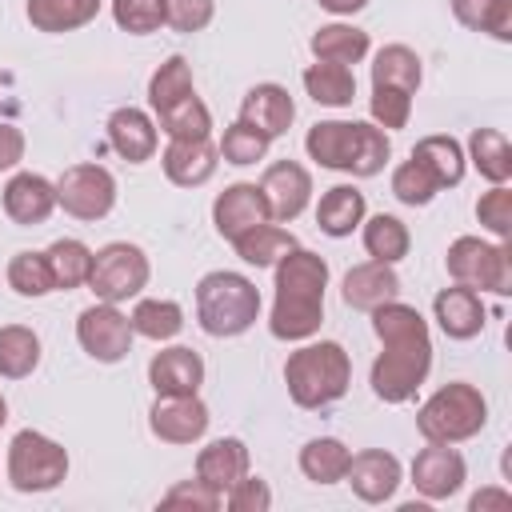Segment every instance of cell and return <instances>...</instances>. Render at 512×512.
I'll use <instances>...</instances> for the list:
<instances>
[{"instance_id":"obj_1","label":"cell","mask_w":512,"mask_h":512,"mask_svg":"<svg viewBox=\"0 0 512 512\" xmlns=\"http://www.w3.org/2000/svg\"><path fill=\"white\" fill-rule=\"evenodd\" d=\"M372 328L384 352L376 356L368 384L384 404H404L416 396V388L428 380V368H432L428 324L412 304L384 300L380 308H372Z\"/></svg>"},{"instance_id":"obj_2","label":"cell","mask_w":512,"mask_h":512,"mask_svg":"<svg viewBox=\"0 0 512 512\" xmlns=\"http://www.w3.org/2000/svg\"><path fill=\"white\" fill-rule=\"evenodd\" d=\"M324 288L328 264L308 248H292L276 260V304L268 316V332L276 340H308L324 324Z\"/></svg>"},{"instance_id":"obj_3","label":"cell","mask_w":512,"mask_h":512,"mask_svg":"<svg viewBox=\"0 0 512 512\" xmlns=\"http://www.w3.org/2000/svg\"><path fill=\"white\" fill-rule=\"evenodd\" d=\"M304 148L320 168H336L352 176H376L392 156L384 128L368 120H320L308 128Z\"/></svg>"},{"instance_id":"obj_4","label":"cell","mask_w":512,"mask_h":512,"mask_svg":"<svg viewBox=\"0 0 512 512\" xmlns=\"http://www.w3.org/2000/svg\"><path fill=\"white\" fill-rule=\"evenodd\" d=\"M284 384L288 396L300 408H324L332 400H340L352 384V360L336 340H320V344H304L288 356L284 364Z\"/></svg>"},{"instance_id":"obj_5","label":"cell","mask_w":512,"mask_h":512,"mask_svg":"<svg viewBox=\"0 0 512 512\" xmlns=\"http://www.w3.org/2000/svg\"><path fill=\"white\" fill-rule=\"evenodd\" d=\"M260 316V288L240 272H208L196 284V320L208 336H240Z\"/></svg>"},{"instance_id":"obj_6","label":"cell","mask_w":512,"mask_h":512,"mask_svg":"<svg viewBox=\"0 0 512 512\" xmlns=\"http://www.w3.org/2000/svg\"><path fill=\"white\" fill-rule=\"evenodd\" d=\"M484 424H488V400L476 384H464V380H452V384L436 388L416 412V428L432 444L472 440Z\"/></svg>"},{"instance_id":"obj_7","label":"cell","mask_w":512,"mask_h":512,"mask_svg":"<svg viewBox=\"0 0 512 512\" xmlns=\"http://www.w3.org/2000/svg\"><path fill=\"white\" fill-rule=\"evenodd\" d=\"M444 268L464 288H488L496 296H508L512 292V252H508L504 240L500 244H488L480 236H456L448 244Z\"/></svg>"},{"instance_id":"obj_8","label":"cell","mask_w":512,"mask_h":512,"mask_svg":"<svg viewBox=\"0 0 512 512\" xmlns=\"http://www.w3.org/2000/svg\"><path fill=\"white\" fill-rule=\"evenodd\" d=\"M68 476V452L44 432H16L8 444V484L16 492H48Z\"/></svg>"},{"instance_id":"obj_9","label":"cell","mask_w":512,"mask_h":512,"mask_svg":"<svg viewBox=\"0 0 512 512\" xmlns=\"http://www.w3.org/2000/svg\"><path fill=\"white\" fill-rule=\"evenodd\" d=\"M148 256L144 248L128 244V240H116V244H104L96 256H92V272H88V288L96 300L104 304H120V300H132L144 292L148 284Z\"/></svg>"},{"instance_id":"obj_10","label":"cell","mask_w":512,"mask_h":512,"mask_svg":"<svg viewBox=\"0 0 512 512\" xmlns=\"http://www.w3.org/2000/svg\"><path fill=\"white\" fill-rule=\"evenodd\" d=\"M56 204L76 220H104L116 204V180L104 164H72L56 180Z\"/></svg>"},{"instance_id":"obj_11","label":"cell","mask_w":512,"mask_h":512,"mask_svg":"<svg viewBox=\"0 0 512 512\" xmlns=\"http://www.w3.org/2000/svg\"><path fill=\"white\" fill-rule=\"evenodd\" d=\"M132 320L116 308V304H104V300H96L92 308H84L80 312V320H76V340H80V348L92 356V360H100V364H116V360H124L128 356V348H132Z\"/></svg>"},{"instance_id":"obj_12","label":"cell","mask_w":512,"mask_h":512,"mask_svg":"<svg viewBox=\"0 0 512 512\" xmlns=\"http://www.w3.org/2000/svg\"><path fill=\"white\" fill-rule=\"evenodd\" d=\"M208 404L200 400V392L192 396H156L152 412H148V428L152 436H160L164 444H196L208 432Z\"/></svg>"},{"instance_id":"obj_13","label":"cell","mask_w":512,"mask_h":512,"mask_svg":"<svg viewBox=\"0 0 512 512\" xmlns=\"http://www.w3.org/2000/svg\"><path fill=\"white\" fill-rule=\"evenodd\" d=\"M260 192H264L268 216L280 220V224H288V220H296L308 208V200H312V176L296 160H276V164L264 168Z\"/></svg>"},{"instance_id":"obj_14","label":"cell","mask_w":512,"mask_h":512,"mask_svg":"<svg viewBox=\"0 0 512 512\" xmlns=\"http://www.w3.org/2000/svg\"><path fill=\"white\" fill-rule=\"evenodd\" d=\"M468 468H464V456L452 448V444H432L416 452L412 460V484L424 500H448L460 492Z\"/></svg>"},{"instance_id":"obj_15","label":"cell","mask_w":512,"mask_h":512,"mask_svg":"<svg viewBox=\"0 0 512 512\" xmlns=\"http://www.w3.org/2000/svg\"><path fill=\"white\" fill-rule=\"evenodd\" d=\"M272 216H268V204H264V192H260V184H248V180H240V184H228L220 196H216V204H212V224H216V232L232 244V240H240L244 232H252L256 224H268Z\"/></svg>"},{"instance_id":"obj_16","label":"cell","mask_w":512,"mask_h":512,"mask_svg":"<svg viewBox=\"0 0 512 512\" xmlns=\"http://www.w3.org/2000/svg\"><path fill=\"white\" fill-rule=\"evenodd\" d=\"M344 480L352 484V492L364 504H384L400 488V460L392 452H384V448H364V452H356L348 460Z\"/></svg>"},{"instance_id":"obj_17","label":"cell","mask_w":512,"mask_h":512,"mask_svg":"<svg viewBox=\"0 0 512 512\" xmlns=\"http://www.w3.org/2000/svg\"><path fill=\"white\" fill-rule=\"evenodd\" d=\"M148 384L156 388V396H192V392H200V384H204L200 352H192L184 344L160 348L148 360Z\"/></svg>"},{"instance_id":"obj_18","label":"cell","mask_w":512,"mask_h":512,"mask_svg":"<svg viewBox=\"0 0 512 512\" xmlns=\"http://www.w3.org/2000/svg\"><path fill=\"white\" fill-rule=\"evenodd\" d=\"M56 208V184L40 172H16L8 184H4V212L12 224H44Z\"/></svg>"},{"instance_id":"obj_19","label":"cell","mask_w":512,"mask_h":512,"mask_svg":"<svg viewBox=\"0 0 512 512\" xmlns=\"http://www.w3.org/2000/svg\"><path fill=\"white\" fill-rule=\"evenodd\" d=\"M240 120L252 124L260 136L276 140L296 120V104H292V96H288L284 84H256V88H248V96L240 104Z\"/></svg>"},{"instance_id":"obj_20","label":"cell","mask_w":512,"mask_h":512,"mask_svg":"<svg viewBox=\"0 0 512 512\" xmlns=\"http://www.w3.org/2000/svg\"><path fill=\"white\" fill-rule=\"evenodd\" d=\"M108 144L128 160V164H144V160H152L156 156V144H160V136H156V120L144 112V108H116L112 116H108Z\"/></svg>"},{"instance_id":"obj_21","label":"cell","mask_w":512,"mask_h":512,"mask_svg":"<svg viewBox=\"0 0 512 512\" xmlns=\"http://www.w3.org/2000/svg\"><path fill=\"white\" fill-rule=\"evenodd\" d=\"M340 296H344L348 308L372 312V308H380L384 300H396V296H400V276L392 272V264L368 260V264H356V268L344 272Z\"/></svg>"},{"instance_id":"obj_22","label":"cell","mask_w":512,"mask_h":512,"mask_svg":"<svg viewBox=\"0 0 512 512\" xmlns=\"http://www.w3.org/2000/svg\"><path fill=\"white\" fill-rule=\"evenodd\" d=\"M432 312H436V324L444 328V336H452V340H472L484 328V300L476 288H464V284L436 292Z\"/></svg>"},{"instance_id":"obj_23","label":"cell","mask_w":512,"mask_h":512,"mask_svg":"<svg viewBox=\"0 0 512 512\" xmlns=\"http://www.w3.org/2000/svg\"><path fill=\"white\" fill-rule=\"evenodd\" d=\"M240 476H248V448L236 436H220L200 448L196 456V480H204L212 492H228Z\"/></svg>"},{"instance_id":"obj_24","label":"cell","mask_w":512,"mask_h":512,"mask_svg":"<svg viewBox=\"0 0 512 512\" xmlns=\"http://www.w3.org/2000/svg\"><path fill=\"white\" fill-rule=\"evenodd\" d=\"M216 156H220V152H216L208 140H168L160 164H164V176H168L172 184H180V188H200V184L212 180V172H216V164H220Z\"/></svg>"},{"instance_id":"obj_25","label":"cell","mask_w":512,"mask_h":512,"mask_svg":"<svg viewBox=\"0 0 512 512\" xmlns=\"http://www.w3.org/2000/svg\"><path fill=\"white\" fill-rule=\"evenodd\" d=\"M364 212H368L364 192L352 188V184H336V188H328V192L320 196V204H316V224H320V232H328V236L340 240V236H352V232L360 228Z\"/></svg>"},{"instance_id":"obj_26","label":"cell","mask_w":512,"mask_h":512,"mask_svg":"<svg viewBox=\"0 0 512 512\" xmlns=\"http://www.w3.org/2000/svg\"><path fill=\"white\" fill-rule=\"evenodd\" d=\"M24 12L36 32H76L96 20L100 0H28Z\"/></svg>"},{"instance_id":"obj_27","label":"cell","mask_w":512,"mask_h":512,"mask_svg":"<svg viewBox=\"0 0 512 512\" xmlns=\"http://www.w3.org/2000/svg\"><path fill=\"white\" fill-rule=\"evenodd\" d=\"M312 56L328 64H360L368 56V32L356 24H320L312 32Z\"/></svg>"},{"instance_id":"obj_28","label":"cell","mask_w":512,"mask_h":512,"mask_svg":"<svg viewBox=\"0 0 512 512\" xmlns=\"http://www.w3.org/2000/svg\"><path fill=\"white\" fill-rule=\"evenodd\" d=\"M412 160L440 184V188H452L464 180V148L452 140V136H424L416 148H412Z\"/></svg>"},{"instance_id":"obj_29","label":"cell","mask_w":512,"mask_h":512,"mask_svg":"<svg viewBox=\"0 0 512 512\" xmlns=\"http://www.w3.org/2000/svg\"><path fill=\"white\" fill-rule=\"evenodd\" d=\"M348 460H352V448L336 436H316L300 448V472L312 480V484H336L344 480L348 472Z\"/></svg>"},{"instance_id":"obj_30","label":"cell","mask_w":512,"mask_h":512,"mask_svg":"<svg viewBox=\"0 0 512 512\" xmlns=\"http://www.w3.org/2000/svg\"><path fill=\"white\" fill-rule=\"evenodd\" d=\"M304 92H308L316 104L344 108V104H352V96H356V76H352L348 64L316 60V64L304 68Z\"/></svg>"},{"instance_id":"obj_31","label":"cell","mask_w":512,"mask_h":512,"mask_svg":"<svg viewBox=\"0 0 512 512\" xmlns=\"http://www.w3.org/2000/svg\"><path fill=\"white\" fill-rule=\"evenodd\" d=\"M156 124H160V132H164L168 140H208V132H212L208 104H204L196 92H188V96H180L176 104L160 108V112H156Z\"/></svg>"},{"instance_id":"obj_32","label":"cell","mask_w":512,"mask_h":512,"mask_svg":"<svg viewBox=\"0 0 512 512\" xmlns=\"http://www.w3.org/2000/svg\"><path fill=\"white\" fill-rule=\"evenodd\" d=\"M232 248H236V256L244 260V264H256V268H268V264H276L280 256H288L292 248H296V236L288 232V228H280V224H256L252 232H244L240 240H232Z\"/></svg>"},{"instance_id":"obj_33","label":"cell","mask_w":512,"mask_h":512,"mask_svg":"<svg viewBox=\"0 0 512 512\" xmlns=\"http://www.w3.org/2000/svg\"><path fill=\"white\" fill-rule=\"evenodd\" d=\"M40 364V336L24 324H4L0 328V376L24 380Z\"/></svg>"},{"instance_id":"obj_34","label":"cell","mask_w":512,"mask_h":512,"mask_svg":"<svg viewBox=\"0 0 512 512\" xmlns=\"http://www.w3.org/2000/svg\"><path fill=\"white\" fill-rule=\"evenodd\" d=\"M468 156L476 164V172L492 184H508L512 176V148H508V136L496 132V128H476L468 136Z\"/></svg>"},{"instance_id":"obj_35","label":"cell","mask_w":512,"mask_h":512,"mask_svg":"<svg viewBox=\"0 0 512 512\" xmlns=\"http://www.w3.org/2000/svg\"><path fill=\"white\" fill-rule=\"evenodd\" d=\"M452 16L472 32L496 36L500 44L512 40V0H452Z\"/></svg>"},{"instance_id":"obj_36","label":"cell","mask_w":512,"mask_h":512,"mask_svg":"<svg viewBox=\"0 0 512 512\" xmlns=\"http://www.w3.org/2000/svg\"><path fill=\"white\" fill-rule=\"evenodd\" d=\"M420 80H424V68H420V56L408 44H388V48L376 52V60H372V84L416 92Z\"/></svg>"},{"instance_id":"obj_37","label":"cell","mask_w":512,"mask_h":512,"mask_svg":"<svg viewBox=\"0 0 512 512\" xmlns=\"http://www.w3.org/2000/svg\"><path fill=\"white\" fill-rule=\"evenodd\" d=\"M92 248L84 244V240H56L48 252H44V260H48V268H52V280H56V288H80V284H88V272H92Z\"/></svg>"},{"instance_id":"obj_38","label":"cell","mask_w":512,"mask_h":512,"mask_svg":"<svg viewBox=\"0 0 512 512\" xmlns=\"http://www.w3.org/2000/svg\"><path fill=\"white\" fill-rule=\"evenodd\" d=\"M408 244H412L408 228H404L396 216H388V212H380V216H372V220L364 224V252H368L372 260H380V264L404 260V256H408Z\"/></svg>"},{"instance_id":"obj_39","label":"cell","mask_w":512,"mask_h":512,"mask_svg":"<svg viewBox=\"0 0 512 512\" xmlns=\"http://www.w3.org/2000/svg\"><path fill=\"white\" fill-rule=\"evenodd\" d=\"M132 332L148 340H172L184 328V308L176 300H140L132 308Z\"/></svg>"},{"instance_id":"obj_40","label":"cell","mask_w":512,"mask_h":512,"mask_svg":"<svg viewBox=\"0 0 512 512\" xmlns=\"http://www.w3.org/2000/svg\"><path fill=\"white\" fill-rule=\"evenodd\" d=\"M188 92H196V88H192V64H188L184 56H168V60L152 72V80H148V104H152V112L176 104V100L188 96Z\"/></svg>"},{"instance_id":"obj_41","label":"cell","mask_w":512,"mask_h":512,"mask_svg":"<svg viewBox=\"0 0 512 512\" xmlns=\"http://www.w3.org/2000/svg\"><path fill=\"white\" fill-rule=\"evenodd\" d=\"M8 284L20 296H48V292H56V280H52V268H48L44 252H16L8 260Z\"/></svg>"},{"instance_id":"obj_42","label":"cell","mask_w":512,"mask_h":512,"mask_svg":"<svg viewBox=\"0 0 512 512\" xmlns=\"http://www.w3.org/2000/svg\"><path fill=\"white\" fill-rule=\"evenodd\" d=\"M268 136H260L252 124H244V120H236V124H228L224 128V136H220V156L228 160V164H256V160H264V152H268Z\"/></svg>"},{"instance_id":"obj_43","label":"cell","mask_w":512,"mask_h":512,"mask_svg":"<svg viewBox=\"0 0 512 512\" xmlns=\"http://www.w3.org/2000/svg\"><path fill=\"white\" fill-rule=\"evenodd\" d=\"M436 192H440V184H436L416 160H404V164L392 172V196H396L400 204H408V208H424Z\"/></svg>"},{"instance_id":"obj_44","label":"cell","mask_w":512,"mask_h":512,"mask_svg":"<svg viewBox=\"0 0 512 512\" xmlns=\"http://www.w3.org/2000/svg\"><path fill=\"white\" fill-rule=\"evenodd\" d=\"M368 112H372L376 128H404L408 116H412V92H404V88H388V84H372Z\"/></svg>"},{"instance_id":"obj_45","label":"cell","mask_w":512,"mask_h":512,"mask_svg":"<svg viewBox=\"0 0 512 512\" xmlns=\"http://www.w3.org/2000/svg\"><path fill=\"white\" fill-rule=\"evenodd\" d=\"M112 20L132 36H148L164 24V0H112Z\"/></svg>"},{"instance_id":"obj_46","label":"cell","mask_w":512,"mask_h":512,"mask_svg":"<svg viewBox=\"0 0 512 512\" xmlns=\"http://www.w3.org/2000/svg\"><path fill=\"white\" fill-rule=\"evenodd\" d=\"M476 216L496 240H508L512 236V192H508V184H492V192L480 196Z\"/></svg>"},{"instance_id":"obj_47","label":"cell","mask_w":512,"mask_h":512,"mask_svg":"<svg viewBox=\"0 0 512 512\" xmlns=\"http://www.w3.org/2000/svg\"><path fill=\"white\" fill-rule=\"evenodd\" d=\"M216 16V0H164V24L176 32H204Z\"/></svg>"},{"instance_id":"obj_48","label":"cell","mask_w":512,"mask_h":512,"mask_svg":"<svg viewBox=\"0 0 512 512\" xmlns=\"http://www.w3.org/2000/svg\"><path fill=\"white\" fill-rule=\"evenodd\" d=\"M224 504L232 512H268L272 508V488L260 480V476H240L228 492H224Z\"/></svg>"},{"instance_id":"obj_49","label":"cell","mask_w":512,"mask_h":512,"mask_svg":"<svg viewBox=\"0 0 512 512\" xmlns=\"http://www.w3.org/2000/svg\"><path fill=\"white\" fill-rule=\"evenodd\" d=\"M164 504H192V508H208V512H216V508L224 504V496L212 492L204 480H184V484H176V488L164 492Z\"/></svg>"},{"instance_id":"obj_50","label":"cell","mask_w":512,"mask_h":512,"mask_svg":"<svg viewBox=\"0 0 512 512\" xmlns=\"http://www.w3.org/2000/svg\"><path fill=\"white\" fill-rule=\"evenodd\" d=\"M24 160V132L16 124H0V172L16 168Z\"/></svg>"},{"instance_id":"obj_51","label":"cell","mask_w":512,"mask_h":512,"mask_svg":"<svg viewBox=\"0 0 512 512\" xmlns=\"http://www.w3.org/2000/svg\"><path fill=\"white\" fill-rule=\"evenodd\" d=\"M468 508H472V512H484V508H512V492H508V488H484V492H476V496L468 500Z\"/></svg>"},{"instance_id":"obj_52","label":"cell","mask_w":512,"mask_h":512,"mask_svg":"<svg viewBox=\"0 0 512 512\" xmlns=\"http://www.w3.org/2000/svg\"><path fill=\"white\" fill-rule=\"evenodd\" d=\"M320 8H328L332 16H352V12H360L368 0H316Z\"/></svg>"},{"instance_id":"obj_53","label":"cell","mask_w":512,"mask_h":512,"mask_svg":"<svg viewBox=\"0 0 512 512\" xmlns=\"http://www.w3.org/2000/svg\"><path fill=\"white\" fill-rule=\"evenodd\" d=\"M4 420H8V400L0 396V428H4Z\"/></svg>"}]
</instances>
